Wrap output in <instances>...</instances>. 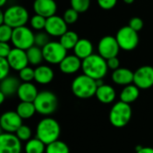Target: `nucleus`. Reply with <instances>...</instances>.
<instances>
[{
    "instance_id": "nucleus-1",
    "label": "nucleus",
    "mask_w": 153,
    "mask_h": 153,
    "mask_svg": "<svg viewBox=\"0 0 153 153\" xmlns=\"http://www.w3.org/2000/svg\"><path fill=\"white\" fill-rule=\"evenodd\" d=\"M107 60L99 54H92L82 60V70L84 74L94 80L103 79L108 73Z\"/></svg>"
},
{
    "instance_id": "nucleus-2",
    "label": "nucleus",
    "mask_w": 153,
    "mask_h": 153,
    "mask_svg": "<svg viewBox=\"0 0 153 153\" xmlns=\"http://www.w3.org/2000/svg\"><path fill=\"white\" fill-rule=\"evenodd\" d=\"M61 128L56 120L50 117L43 118L39 121L36 129V137L46 145L59 139Z\"/></svg>"
},
{
    "instance_id": "nucleus-3",
    "label": "nucleus",
    "mask_w": 153,
    "mask_h": 153,
    "mask_svg": "<svg viewBox=\"0 0 153 153\" xmlns=\"http://www.w3.org/2000/svg\"><path fill=\"white\" fill-rule=\"evenodd\" d=\"M71 88L75 97L86 100L95 96L98 86L96 80L83 74L74 78Z\"/></svg>"
},
{
    "instance_id": "nucleus-4",
    "label": "nucleus",
    "mask_w": 153,
    "mask_h": 153,
    "mask_svg": "<svg viewBox=\"0 0 153 153\" xmlns=\"http://www.w3.org/2000/svg\"><path fill=\"white\" fill-rule=\"evenodd\" d=\"M132 108L130 104L124 101H118L113 105L109 112V121L117 128L126 126L131 120Z\"/></svg>"
},
{
    "instance_id": "nucleus-5",
    "label": "nucleus",
    "mask_w": 153,
    "mask_h": 153,
    "mask_svg": "<svg viewBox=\"0 0 153 153\" xmlns=\"http://www.w3.org/2000/svg\"><path fill=\"white\" fill-rule=\"evenodd\" d=\"M33 103L35 105L37 113L43 116H48L53 114L58 107L57 97L55 93L48 91H43L39 92Z\"/></svg>"
},
{
    "instance_id": "nucleus-6",
    "label": "nucleus",
    "mask_w": 153,
    "mask_h": 153,
    "mask_svg": "<svg viewBox=\"0 0 153 153\" xmlns=\"http://www.w3.org/2000/svg\"><path fill=\"white\" fill-rule=\"evenodd\" d=\"M4 24L12 27L13 29L25 26L29 21V13L27 9L22 5H12L4 12Z\"/></svg>"
},
{
    "instance_id": "nucleus-7",
    "label": "nucleus",
    "mask_w": 153,
    "mask_h": 153,
    "mask_svg": "<svg viewBox=\"0 0 153 153\" xmlns=\"http://www.w3.org/2000/svg\"><path fill=\"white\" fill-rule=\"evenodd\" d=\"M116 39L120 48L125 51L134 50L139 43L138 32L133 30L129 25L120 28L117 32Z\"/></svg>"
},
{
    "instance_id": "nucleus-8",
    "label": "nucleus",
    "mask_w": 153,
    "mask_h": 153,
    "mask_svg": "<svg viewBox=\"0 0 153 153\" xmlns=\"http://www.w3.org/2000/svg\"><path fill=\"white\" fill-rule=\"evenodd\" d=\"M34 39L35 34L32 30L26 26H22L13 29L11 42L14 48L28 50L30 48L34 46Z\"/></svg>"
},
{
    "instance_id": "nucleus-9",
    "label": "nucleus",
    "mask_w": 153,
    "mask_h": 153,
    "mask_svg": "<svg viewBox=\"0 0 153 153\" xmlns=\"http://www.w3.org/2000/svg\"><path fill=\"white\" fill-rule=\"evenodd\" d=\"M44 60L51 65H59L67 56V49L58 41H50L42 48Z\"/></svg>"
},
{
    "instance_id": "nucleus-10",
    "label": "nucleus",
    "mask_w": 153,
    "mask_h": 153,
    "mask_svg": "<svg viewBox=\"0 0 153 153\" xmlns=\"http://www.w3.org/2000/svg\"><path fill=\"white\" fill-rule=\"evenodd\" d=\"M120 47L116 37L108 35L100 39L98 44V52L106 60L117 56Z\"/></svg>"
},
{
    "instance_id": "nucleus-11",
    "label": "nucleus",
    "mask_w": 153,
    "mask_h": 153,
    "mask_svg": "<svg viewBox=\"0 0 153 153\" xmlns=\"http://www.w3.org/2000/svg\"><path fill=\"white\" fill-rule=\"evenodd\" d=\"M134 84L140 90H147L153 86V67L143 65L134 72Z\"/></svg>"
},
{
    "instance_id": "nucleus-12",
    "label": "nucleus",
    "mask_w": 153,
    "mask_h": 153,
    "mask_svg": "<svg viewBox=\"0 0 153 153\" xmlns=\"http://www.w3.org/2000/svg\"><path fill=\"white\" fill-rule=\"evenodd\" d=\"M22 125V118L15 111H6L0 118V126L4 133L14 134Z\"/></svg>"
},
{
    "instance_id": "nucleus-13",
    "label": "nucleus",
    "mask_w": 153,
    "mask_h": 153,
    "mask_svg": "<svg viewBox=\"0 0 153 153\" xmlns=\"http://www.w3.org/2000/svg\"><path fill=\"white\" fill-rule=\"evenodd\" d=\"M22 141L14 134L3 133L0 135V153H21Z\"/></svg>"
},
{
    "instance_id": "nucleus-14",
    "label": "nucleus",
    "mask_w": 153,
    "mask_h": 153,
    "mask_svg": "<svg viewBox=\"0 0 153 153\" xmlns=\"http://www.w3.org/2000/svg\"><path fill=\"white\" fill-rule=\"evenodd\" d=\"M67 23L63 17L53 15L49 18H47V22L45 26V30L52 37H61L65 33L67 30Z\"/></svg>"
},
{
    "instance_id": "nucleus-15",
    "label": "nucleus",
    "mask_w": 153,
    "mask_h": 153,
    "mask_svg": "<svg viewBox=\"0 0 153 153\" xmlns=\"http://www.w3.org/2000/svg\"><path fill=\"white\" fill-rule=\"evenodd\" d=\"M6 59L8 60L11 68L18 72L23 69L24 67L28 66L29 65L26 50H22L17 48L12 49Z\"/></svg>"
},
{
    "instance_id": "nucleus-16",
    "label": "nucleus",
    "mask_w": 153,
    "mask_h": 153,
    "mask_svg": "<svg viewBox=\"0 0 153 153\" xmlns=\"http://www.w3.org/2000/svg\"><path fill=\"white\" fill-rule=\"evenodd\" d=\"M33 10L36 14L49 18L56 14L57 4L55 0H35L33 3Z\"/></svg>"
},
{
    "instance_id": "nucleus-17",
    "label": "nucleus",
    "mask_w": 153,
    "mask_h": 153,
    "mask_svg": "<svg viewBox=\"0 0 153 153\" xmlns=\"http://www.w3.org/2000/svg\"><path fill=\"white\" fill-rule=\"evenodd\" d=\"M82 65V60L75 55H67L59 64V69L63 74H73L77 73Z\"/></svg>"
},
{
    "instance_id": "nucleus-18",
    "label": "nucleus",
    "mask_w": 153,
    "mask_h": 153,
    "mask_svg": "<svg viewBox=\"0 0 153 153\" xmlns=\"http://www.w3.org/2000/svg\"><path fill=\"white\" fill-rule=\"evenodd\" d=\"M134 72H132L128 68L119 67L118 69L113 71L111 79L113 82H115L117 85L126 86L134 83Z\"/></svg>"
},
{
    "instance_id": "nucleus-19",
    "label": "nucleus",
    "mask_w": 153,
    "mask_h": 153,
    "mask_svg": "<svg viewBox=\"0 0 153 153\" xmlns=\"http://www.w3.org/2000/svg\"><path fill=\"white\" fill-rule=\"evenodd\" d=\"M16 94L21 101L33 102L37 98L39 91L37 87L33 83L22 82Z\"/></svg>"
},
{
    "instance_id": "nucleus-20",
    "label": "nucleus",
    "mask_w": 153,
    "mask_h": 153,
    "mask_svg": "<svg viewBox=\"0 0 153 153\" xmlns=\"http://www.w3.org/2000/svg\"><path fill=\"white\" fill-rule=\"evenodd\" d=\"M20 85V79L13 76H7L4 79L1 80L0 91L3 92L6 97H10L17 93Z\"/></svg>"
},
{
    "instance_id": "nucleus-21",
    "label": "nucleus",
    "mask_w": 153,
    "mask_h": 153,
    "mask_svg": "<svg viewBox=\"0 0 153 153\" xmlns=\"http://www.w3.org/2000/svg\"><path fill=\"white\" fill-rule=\"evenodd\" d=\"M54 79V72L48 65H40L35 68L34 81L39 84H48Z\"/></svg>"
},
{
    "instance_id": "nucleus-22",
    "label": "nucleus",
    "mask_w": 153,
    "mask_h": 153,
    "mask_svg": "<svg viewBox=\"0 0 153 153\" xmlns=\"http://www.w3.org/2000/svg\"><path fill=\"white\" fill-rule=\"evenodd\" d=\"M96 98L99 101H100L103 104H109L112 103L117 96L115 89L108 84H103L100 87H98L96 94Z\"/></svg>"
},
{
    "instance_id": "nucleus-23",
    "label": "nucleus",
    "mask_w": 153,
    "mask_h": 153,
    "mask_svg": "<svg viewBox=\"0 0 153 153\" xmlns=\"http://www.w3.org/2000/svg\"><path fill=\"white\" fill-rule=\"evenodd\" d=\"M74 55L83 60L93 54V45L87 39H80L74 48Z\"/></svg>"
},
{
    "instance_id": "nucleus-24",
    "label": "nucleus",
    "mask_w": 153,
    "mask_h": 153,
    "mask_svg": "<svg viewBox=\"0 0 153 153\" xmlns=\"http://www.w3.org/2000/svg\"><path fill=\"white\" fill-rule=\"evenodd\" d=\"M140 95V89L135 84H129L125 86L120 93V100L131 104L134 102Z\"/></svg>"
},
{
    "instance_id": "nucleus-25",
    "label": "nucleus",
    "mask_w": 153,
    "mask_h": 153,
    "mask_svg": "<svg viewBox=\"0 0 153 153\" xmlns=\"http://www.w3.org/2000/svg\"><path fill=\"white\" fill-rule=\"evenodd\" d=\"M16 112L22 119H29L34 116L37 110L33 102L21 101L17 106Z\"/></svg>"
},
{
    "instance_id": "nucleus-26",
    "label": "nucleus",
    "mask_w": 153,
    "mask_h": 153,
    "mask_svg": "<svg viewBox=\"0 0 153 153\" xmlns=\"http://www.w3.org/2000/svg\"><path fill=\"white\" fill-rule=\"evenodd\" d=\"M79 36L76 32L73 30H67L65 33H64L59 39V42L62 44V46L67 49H74L77 42L79 41Z\"/></svg>"
},
{
    "instance_id": "nucleus-27",
    "label": "nucleus",
    "mask_w": 153,
    "mask_h": 153,
    "mask_svg": "<svg viewBox=\"0 0 153 153\" xmlns=\"http://www.w3.org/2000/svg\"><path fill=\"white\" fill-rule=\"evenodd\" d=\"M26 53H27L29 64L31 65H36V66L40 65V64L44 60L43 51L42 48L39 47L34 45L31 48H30L28 50H26Z\"/></svg>"
},
{
    "instance_id": "nucleus-28",
    "label": "nucleus",
    "mask_w": 153,
    "mask_h": 153,
    "mask_svg": "<svg viewBox=\"0 0 153 153\" xmlns=\"http://www.w3.org/2000/svg\"><path fill=\"white\" fill-rule=\"evenodd\" d=\"M46 147L47 145L36 137L26 142L24 151L25 153H44L46 152Z\"/></svg>"
},
{
    "instance_id": "nucleus-29",
    "label": "nucleus",
    "mask_w": 153,
    "mask_h": 153,
    "mask_svg": "<svg viewBox=\"0 0 153 153\" xmlns=\"http://www.w3.org/2000/svg\"><path fill=\"white\" fill-rule=\"evenodd\" d=\"M45 153H70V150L65 143L57 140L47 145Z\"/></svg>"
},
{
    "instance_id": "nucleus-30",
    "label": "nucleus",
    "mask_w": 153,
    "mask_h": 153,
    "mask_svg": "<svg viewBox=\"0 0 153 153\" xmlns=\"http://www.w3.org/2000/svg\"><path fill=\"white\" fill-rule=\"evenodd\" d=\"M46 22H47V18H45L41 15H39V14L33 15L30 20V23L31 28L33 30H38V31H40L43 29L45 30Z\"/></svg>"
},
{
    "instance_id": "nucleus-31",
    "label": "nucleus",
    "mask_w": 153,
    "mask_h": 153,
    "mask_svg": "<svg viewBox=\"0 0 153 153\" xmlns=\"http://www.w3.org/2000/svg\"><path fill=\"white\" fill-rule=\"evenodd\" d=\"M50 42V35L45 31H39L35 34L34 45L39 48H44L47 44Z\"/></svg>"
},
{
    "instance_id": "nucleus-32",
    "label": "nucleus",
    "mask_w": 153,
    "mask_h": 153,
    "mask_svg": "<svg viewBox=\"0 0 153 153\" xmlns=\"http://www.w3.org/2000/svg\"><path fill=\"white\" fill-rule=\"evenodd\" d=\"M35 78V69L26 66L19 71V79L23 82H30Z\"/></svg>"
},
{
    "instance_id": "nucleus-33",
    "label": "nucleus",
    "mask_w": 153,
    "mask_h": 153,
    "mask_svg": "<svg viewBox=\"0 0 153 153\" xmlns=\"http://www.w3.org/2000/svg\"><path fill=\"white\" fill-rule=\"evenodd\" d=\"M71 7L76 10L79 13L86 12L91 4V0H70Z\"/></svg>"
},
{
    "instance_id": "nucleus-34",
    "label": "nucleus",
    "mask_w": 153,
    "mask_h": 153,
    "mask_svg": "<svg viewBox=\"0 0 153 153\" xmlns=\"http://www.w3.org/2000/svg\"><path fill=\"white\" fill-rule=\"evenodd\" d=\"M31 129L28 126L22 125L15 133V135L22 141V142H28L31 139Z\"/></svg>"
},
{
    "instance_id": "nucleus-35",
    "label": "nucleus",
    "mask_w": 153,
    "mask_h": 153,
    "mask_svg": "<svg viewBox=\"0 0 153 153\" xmlns=\"http://www.w3.org/2000/svg\"><path fill=\"white\" fill-rule=\"evenodd\" d=\"M13 29L7 24L0 25V42H8L11 41L13 36Z\"/></svg>"
},
{
    "instance_id": "nucleus-36",
    "label": "nucleus",
    "mask_w": 153,
    "mask_h": 153,
    "mask_svg": "<svg viewBox=\"0 0 153 153\" xmlns=\"http://www.w3.org/2000/svg\"><path fill=\"white\" fill-rule=\"evenodd\" d=\"M63 18L67 24H74L77 22L79 18V13L71 7L64 13Z\"/></svg>"
},
{
    "instance_id": "nucleus-37",
    "label": "nucleus",
    "mask_w": 153,
    "mask_h": 153,
    "mask_svg": "<svg viewBox=\"0 0 153 153\" xmlns=\"http://www.w3.org/2000/svg\"><path fill=\"white\" fill-rule=\"evenodd\" d=\"M10 69L12 68L8 63V60L4 57H0V80L9 76Z\"/></svg>"
},
{
    "instance_id": "nucleus-38",
    "label": "nucleus",
    "mask_w": 153,
    "mask_h": 153,
    "mask_svg": "<svg viewBox=\"0 0 153 153\" xmlns=\"http://www.w3.org/2000/svg\"><path fill=\"white\" fill-rule=\"evenodd\" d=\"M128 25L133 29L135 31H140L143 28V19H141L140 17H133L132 19H130L129 21V23Z\"/></svg>"
},
{
    "instance_id": "nucleus-39",
    "label": "nucleus",
    "mask_w": 153,
    "mask_h": 153,
    "mask_svg": "<svg viewBox=\"0 0 153 153\" xmlns=\"http://www.w3.org/2000/svg\"><path fill=\"white\" fill-rule=\"evenodd\" d=\"M97 3L101 9L111 10L116 6L117 0H97Z\"/></svg>"
},
{
    "instance_id": "nucleus-40",
    "label": "nucleus",
    "mask_w": 153,
    "mask_h": 153,
    "mask_svg": "<svg viewBox=\"0 0 153 153\" xmlns=\"http://www.w3.org/2000/svg\"><path fill=\"white\" fill-rule=\"evenodd\" d=\"M12 49L8 42H0V57L7 58Z\"/></svg>"
},
{
    "instance_id": "nucleus-41",
    "label": "nucleus",
    "mask_w": 153,
    "mask_h": 153,
    "mask_svg": "<svg viewBox=\"0 0 153 153\" xmlns=\"http://www.w3.org/2000/svg\"><path fill=\"white\" fill-rule=\"evenodd\" d=\"M107 64H108V69H111V70L115 71V70H117V69L119 68L120 61L117 58V56H115V57H111V58L108 59L107 60Z\"/></svg>"
},
{
    "instance_id": "nucleus-42",
    "label": "nucleus",
    "mask_w": 153,
    "mask_h": 153,
    "mask_svg": "<svg viewBox=\"0 0 153 153\" xmlns=\"http://www.w3.org/2000/svg\"><path fill=\"white\" fill-rule=\"evenodd\" d=\"M136 153H153V148H151V147H143L140 151L136 152Z\"/></svg>"
},
{
    "instance_id": "nucleus-43",
    "label": "nucleus",
    "mask_w": 153,
    "mask_h": 153,
    "mask_svg": "<svg viewBox=\"0 0 153 153\" xmlns=\"http://www.w3.org/2000/svg\"><path fill=\"white\" fill-rule=\"evenodd\" d=\"M5 98H7V97H6L3 92H1V91H0V104H3V103H4V101Z\"/></svg>"
},
{
    "instance_id": "nucleus-44",
    "label": "nucleus",
    "mask_w": 153,
    "mask_h": 153,
    "mask_svg": "<svg viewBox=\"0 0 153 153\" xmlns=\"http://www.w3.org/2000/svg\"><path fill=\"white\" fill-rule=\"evenodd\" d=\"M126 4H133L134 2V0H123Z\"/></svg>"
},
{
    "instance_id": "nucleus-45",
    "label": "nucleus",
    "mask_w": 153,
    "mask_h": 153,
    "mask_svg": "<svg viewBox=\"0 0 153 153\" xmlns=\"http://www.w3.org/2000/svg\"><path fill=\"white\" fill-rule=\"evenodd\" d=\"M6 2H7V0H0V6H4Z\"/></svg>"
}]
</instances>
